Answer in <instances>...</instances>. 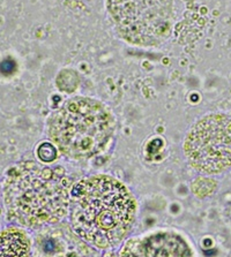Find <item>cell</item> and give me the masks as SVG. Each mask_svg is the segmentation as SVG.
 Masks as SVG:
<instances>
[{
	"mask_svg": "<svg viewBox=\"0 0 231 257\" xmlns=\"http://www.w3.org/2000/svg\"><path fill=\"white\" fill-rule=\"evenodd\" d=\"M115 132V119L109 108L88 97H75L51 115L49 136L61 154L87 159L108 146Z\"/></svg>",
	"mask_w": 231,
	"mask_h": 257,
	"instance_id": "3",
	"label": "cell"
},
{
	"mask_svg": "<svg viewBox=\"0 0 231 257\" xmlns=\"http://www.w3.org/2000/svg\"><path fill=\"white\" fill-rule=\"evenodd\" d=\"M70 227L95 249H111L130 234L136 201L124 184L110 175H93L72 187Z\"/></svg>",
	"mask_w": 231,
	"mask_h": 257,
	"instance_id": "1",
	"label": "cell"
},
{
	"mask_svg": "<svg viewBox=\"0 0 231 257\" xmlns=\"http://www.w3.org/2000/svg\"><path fill=\"white\" fill-rule=\"evenodd\" d=\"M58 224L50 225L37 236L38 257H97L93 247L72 227Z\"/></svg>",
	"mask_w": 231,
	"mask_h": 257,
	"instance_id": "7",
	"label": "cell"
},
{
	"mask_svg": "<svg viewBox=\"0 0 231 257\" xmlns=\"http://www.w3.org/2000/svg\"><path fill=\"white\" fill-rule=\"evenodd\" d=\"M118 257H193V252L178 233L161 231L128 240Z\"/></svg>",
	"mask_w": 231,
	"mask_h": 257,
	"instance_id": "6",
	"label": "cell"
},
{
	"mask_svg": "<svg viewBox=\"0 0 231 257\" xmlns=\"http://www.w3.org/2000/svg\"><path fill=\"white\" fill-rule=\"evenodd\" d=\"M184 153L192 169L216 175L231 169V116L205 115L193 124L184 143Z\"/></svg>",
	"mask_w": 231,
	"mask_h": 257,
	"instance_id": "5",
	"label": "cell"
},
{
	"mask_svg": "<svg viewBox=\"0 0 231 257\" xmlns=\"http://www.w3.org/2000/svg\"><path fill=\"white\" fill-rule=\"evenodd\" d=\"M70 192L66 175L35 162H23L7 174L4 198L11 219L35 228L60 223L68 215Z\"/></svg>",
	"mask_w": 231,
	"mask_h": 257,
	"instance_id": "2",
	"label": "cell"
},
{
	"mask_svg": "<svg viewBox=\"0 0 231 257\" xmlns=\"http://www.w3.org/2000/svg\"><path fill=\"white\" fill-rule=\"evenodd\" d=\"M119 34L132 44L159 45L171 31L172 0H109Z\"/></svg>",
	"mask_w": 231,
	"mask_h": 257,
	"instance_id": "4",
	"label": "cell"
},
{
	"mask_svg": "<svg viewBox=\"0 0 231 257\" xmlns=\"http://www.w3.org/2000/svg\"><path fill=\"white\" fill-rule=\"evenodd\" d=\"M3 212V208H2V202H0V215H2Z\"/></svg>",
	"mask_w": 231,
	"mask_h": 257,
	"instance_id": "9",
	"label": "cell"
},
{
	"mask_svg": "<svg viewBox=\"0 0 231 257\" xmlns=\"http://www.w3.org/2000/svg\"><path fill=\"white\" fill-rule=\"evenodd\" d=\"M30 240L20 228L10 227L0 232V257H29Z\"/></svg>",
	"mask_w": 231,
	"mask_h": 257,
	"instance_id": "8",
	"label": "cell"
}]
</instances>
